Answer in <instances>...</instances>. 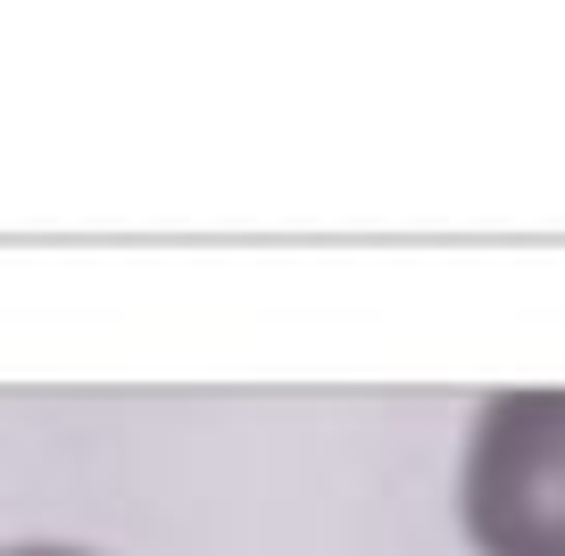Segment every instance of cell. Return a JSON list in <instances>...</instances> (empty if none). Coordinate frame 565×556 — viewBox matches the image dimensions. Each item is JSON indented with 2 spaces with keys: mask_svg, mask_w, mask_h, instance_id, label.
Wrapping results in <instances>:
<instances>
[{
  "mask_svg": "<svg viewBox=\"0 0 565 556\" xmlns=\"http://www.w3.org/2000/svg\"><path fill=\"white\" fill-rule=\"evenodd\" d=\"M0 556H100V548H75V539H18V548H0Z\"/></svg>",
  "mask_w": 565,
  "mask_h": 556,
  "instance_id": "2",
  "label": "cell"
},
{
  "mask_svg": "<svg viewBox=\"0 0 565 556\" xmlns=\"http://www.w3.org/2000/svg\"><path fill=\"white\" fill-rule=\"evenodd\" d=\"M458 532L475 556H565V391H499L475 407Z\"/></svg>",
  "mask_w": 565,
  "mask_h": 556,
  "instance_id": "1",
  "label": "cell"
}]
</instances>
